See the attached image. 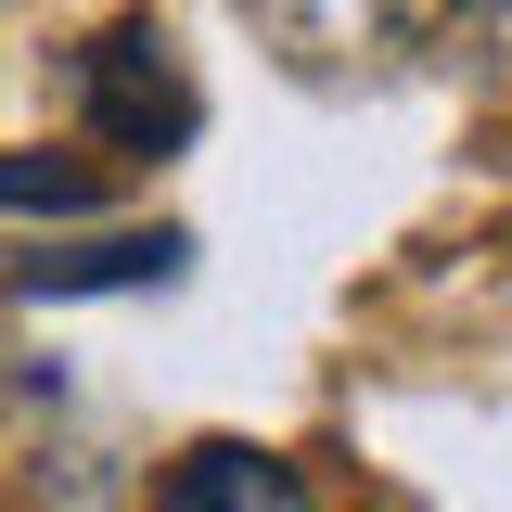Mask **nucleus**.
<instances>
[{"label": "nucleus", "instance_id": "1", "mask_svg": "<svg viewBox=\"0 0 512 512\" xmlns=\"http://www.w3.org/2000/svg\"><path fill=\"white\" fill-rule=\"evenodd\" d=\"M77 116H90L103 154H180L205 103H192V77H180V39L154 13H116L90 39V64H77Z\"/></svg>", "mask_w": 512, "mask_h": 512}, {"label": "nucleus", "instance_id": "2", "mask_svg": "<svg viewBox=\"0 0 512 512\" xmlns=\"http://www.w3.org/2000/svg\"><path fill=\"white\" fill-rule=\"evenodd\" d=\"M448 26H461V0H256V39L295 64V77H320V90L436 52Z\"/></svg>", "mask_w": 512, "mask_h": 512}, {"label": "nucleus", "instance_id": "3", "mask_svg": "<svg viewBox=\"0 0 512 512\" xmlns=\"http://www.w3.org/2000/svg\"><path fill=\"white\" fill-rule=\"evenodd\" d=\"M154 512H320L308 474L282 461V448H244V436H205L167 461V487H154Z\"/></svg>", "mask_w": 512, "mask_h": 512}, {"label": "nucleus", "instance_id": "4", "mask_svg": "<svg viewBox=\"0 0 512 512\" xmlns=\"http://www.w3.org/2000/svg\"><path fill=\"white\" fill-rule=\"evenodd\" d=\"M192 269V231H103V244H64V256H13L0 295H154Z\"/></svg>", "mask_w": 512, "mask_h": 512}, {"label": "nucleus", "instance_id": "5", "mask_svg": "<svg viewBox=\"0 0 512 512\" xmlns=\"http://www.w3.org/2000/svg\"><path fill=\"white\" fill-rule=\"evenodd\" d=\"M77 205H103L90 154H0V218H77Z\"/></svg>", "mask_w": 512, "mask_h": 512}, {"label": "nucleus", "instance_id": "6", "mask_svg": "<svg viewBox=\"0 0 512 512\" xmlns=\"http://www.w3.org/2000/svg\"><path fill=\"white\" fill-rule=\"evenodd\" d=\"M461 26H474V52H487V77H512V0H461Z\"/></svg>", "mask_w": 512, "mask_h": 512}]
</instances>
